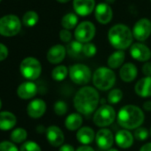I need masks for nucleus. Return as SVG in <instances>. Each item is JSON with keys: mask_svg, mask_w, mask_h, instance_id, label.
<instances>
[{"mask_svg": "<svg viewBox=\"0 0 151 151\" xmlns=\"http://www.w3.org/2000/svg\"><path fill=\"white\" fill-rule=\"evenodd\" d=\"M74 106L76 110L83 115H90L96 111L100 96L96 88L93 87L81 88L74 96Z\"/></svg>", "mask_w": 151, "mask_h": 151, "instance_id": "obj_1", "label": "nucleus"}, {"mask_svg": "<svg viewBox=\"0 0 151 151\" xmlns=\"http://www.w3.org/2000/svg\"><path fill=\"white\" fill-rule=\"evenodd\" d=\"M145 116L143 111L133 104L125 105L117 114V122L125 129L133 130L140 127L144 122Z\"/></svg>", "mask_w": 151, "mask_h": 151, "instance_id": "obj_2", "label": "nucleus"}, {"mask_svg": "<svg viewBox=\"0 0 151 151\" xmlns=\"http://www.w3.org/2000/svg\"><path fill=\"white\" fill-rule=\"evenodd\" d=\"M108 39L115 49L125 50L133 44V31L126 25L117 24L109 28Z\"/></svg>", "mask_w": 151, "mask_h": 151, "instance_id": "obj_3", "label": "nucleus"}, {"mask_svg": "<svg viewBox=\"0 0 151 151\" xmlns=\"http://www.w3.org/2000/svg\"><path fill=\"white\" fill-rule=\"evenodd\" d=\"M93 83L96 88L101 91H107L115 85L116 74L109 67H99L93 73Z\"/></svg>", "mask_w": 151, "mask_h": 151, "instance_id": "obj_4", "label": "nucleus"}, {"mask_svg": "<svg viewBox=\"0 0 151 151\" xmlns=\"http://www.w3.org/2000/svg\"><path fill=\"white\" fill-rule=\"evenodd\" d=\"M20 71L21 75L28 80V81H35L36 80L42 72V66L40 62L32 57H28L24 58L20 65Z\"/></svg>", "mask_w": 151, "mask_h": 151, "instance_id": "obj_5", "label": "nucleus"}, {"mask_svg": "<svg viewBox=\"0 0 151 151\" xmlns=\"http://www.w3.org/2000/svg\"><path fill=\"white\" fill-rule=\"evenodd\" d=\"M69 75L70 80L77 85H85L93 78L91 69L84 64L71 65L69 69Z\"/></svg>", "mask_w": 151, "mask_h": 151, "instance_id": "obj_6", "label": "nucleus"}, {"mask_svg": "<svg viewBox=\"0 0 151 151\" xmlns=\"http://www.w3.org/2000/svg\"><path fill=\"white\" fill-rule=\"evenodd\" d=\"M21 28V22L15 15L9 14L0 19V35L3 36H14Z\"/></svg>", "mask_w": 151, "mask_h": 151, "instance_id": "obj_7", "label": "nucleus"}, {"mask_svg": "<svg viewBox=\"0 0 151 151\" xmlns=\"http://www.w3.org/2000/svg\"><path fill=\"white\" fill-rule=\"evenodd\" d=\"M116 111L110 105L105 104L96 110L93 115V123L100 127L110 126L116 119Z\"/></svg>", "mask_w": 151, "mask_h": 151, "instance_id": "obj_8", "label": "nucleus"}, {"mask_svg": "<svg viewBox=\"0 0 151 151\" xmlns=\"http://www.w3.org/2000/svg\"><path fill=\"white\" fill-rule=\"evenodd\" d=\"M96 27L91 21H82L75 28L74 35L77 41L86 43L90 42L95 36Z\"/></svg>", "mask_w": 151, "mask_h": 151, "instance_id": "obj_9", "label": "nucleus"}, {"mask_svg": "<svg viewBox=\"0 0 151 151\" xmlns=\"http://www.w3.org/2000/svg\"><path fill=\"white\" fill-rule=\"evenodd\" d=\"M133 38L139 42L146 41L151 35V20L147 18L140 19L133 27Z\"/></svg>", "mask_w": 151, "mask_h": 151, "instance_id": "obj_10", "label": "nucleus"}, {"mask_svg": "<svg viewBox=\"0 0 151 151\" xmlns=\"http://www.w3.org/2000/svg\"><path fill=\"white\" fill-rule=\"evenodd\" d=\"M130 54L133 59L140 62H148L151 58L150 49L142 42L132 44L130 47Z\"/></svg>", "mask_w": 151, "mask_h": 151, "instance_id": "obj_11", "label": "nucleus"}, {"mask_svg": "<svg viewBox=\"0 0 151 151\" xmlns=\"http://www.w3.org/2000/svg\"><path fill=\"white\" fill-rule=\"evenodd\" d=\"M114 141L115 137L112 132L107 128H101L97 132L95 135V142L97 146L103 150H109L111 149Z\"/></svg>", "mask_w": 151, "mask_h": 151, "instance_id": "obj_12", "label": "nucleus"}, {"mask_svg": "<svg viewBox=\"0 0 151 151\" xmlns=\"http://www.w3.org/2000/svg\"><path fill=\"white\" fill-rule=\"evenodd\" d=\"M96 20L103 25L109 24L113 18V10L107 3H100L94 9Z\"/></svg>", "mask_w": 151, "mask_h": 151, "instance_id": "obj_13", "label": "nucleus"}, {"mask_svg": "<svg viewBox=\"0 0 151 151\" xmlns=\"http://www.w3.org/2000/svg\"><path fill=\"white\" fill-rule=\"evenodd\" d=\"M95 0H73L75 12L82 17L90 15L95 9Z\"/></svg>", "mask_w": 151, "mask_h": 151, "instance_id": "obj_14", "label": "nucleus"}, {"mask_svg": "<svg viewBox=\"0 0 151 151\" xmlns=\"http://www.w3.org/2000/svg\"><path fill=\"white\" fill-rule=\"evenodd\" d=\"M46 139L53 147H61L64 142V134L56 126H51L46 129Z\"/></svg>", "mask_w": 151, "mask_h": 151, "instance_id": "obj_15", "label": "nucleus"}, {"mask_svg": "<svg viewBox=\"0 0 151 151\" xmlns=\"http://www.w3.org/2000/svg\"><path fill=\"white\" fill-rule=\"evenodd\" d=\"M46 111V104L42 99H34L32 100L27 107V113L32 119L41 118Z\"/></svg>", "mask_w": 151, "mask_h": 151, "instance_id": "obj_16", "label": "nucleus"}, {"mask_svg": "<svg viewBox=\"0 0 151 151\" xmlns=\"http://www.w3.org/2000/svg\"><path fill=\"white\" fill-rule=\"evenodd\" d=\"M66 54H67L66 48L61 44H56L49 49L46 58L51 64L57 65L64 60Z\"/></svg>", "mask_w": 151, "mask_h": 151, "instance_id": "obj_17", "label": "nucleus"}, {"mask_svg": "<svg viewBox=\"0 0 151 151\" xmlns=\"http://www.w3.org/2000/svg\"><path fill=\"white\" fill-rule=\"evenodd\" d=\"M115 142L119 148L128 149L133 146L134 142V136L127 129L119 130L115 135Z\"/></svg>", "mask_w": 151, "mask_h": 151, "instance_id": "obj_18", "label": "nucleus"}, {"mask_svg": "<svg viewBox=\"0 0 151 151\" xmlns=\"http://www.w3.org/2000/svg\"><path fill=\"white\" fill-rule=\"evenodd\" d=\"M37 93V87L33 81H25L17 88V96L24 100L33 98Z\"/></svg>", "mask_w": 151, "mask_h": 151, "instance_id": "obj_19", "label": "nucleus"}, {"mask_svg": "<svg viewBox=\"0 0 151 151\" xmlns=\"http://www.w3.org/2000/svg\"><path fill=\"white\" fill-rule=\"evenodd\" d=\"M138 75L137 66L133 63L124 64L119 70V76L125 82L133 81Z\"/></svg>", "mask_w": 151, "mask_h": 151, "instance_id": "obj_20", "label": "nucleus"}, {"mask_svg": "<svg viewBox=\"0 0 151 151\" xmlns=\"http://www.w3.org/2000/svg\"><path fill=\"white\" fill-rule=\"evenodd\" d=\"M135 93L143 98L151 96V76H146L137 81L134 87Z\"/></svg>", "mask_w": 151, "mask_h": 151, "instance_id": "obj_21", "label": "nucleus"}, {"mask_svg": "<svg viewBox=\"0 0 151 151\" xmlns=\"http://www.w3.org/2000/svg\"><path fill=\"white\" fill-rule=\"evenodd\" d=\"M95 133L90 127H84L77 130V140L83 145H89L95 140Z\"/></svg>", "mask_w": 151, "mask_h": 151, "instance_id": "obj_22", "label": "nucleus"}, {"mask_svg": "<svg viewBox=\"0 0 151 151\" xmlns=\"http://www.w3.org/2000/svg\"><path fill=\"white\" fill-rule=\"evenodd\" d=\"M17 119L15 115L10 111L0 112V130L8 131L13 128L16 125Z\"/></svg>", "mask_w": 151, "mask_h": 151, "instance_id": "obj_23", "label": "nucleus"}, {"mask_svg": "<svg viewBox=\"0 0 151 151\" xmlns=\"http://www.w3.org/2000/svg\"><path fill=\"white\" fill-rule=\"evenodd\" d=\"M125 59V53L124 50H117L113 52L108 58V65L111 69H117L123 65Z\"/></svg>", "mask_w": 151, "mask_h": 151, "instance_id": "obj_24", "label": "nucleus"}, {"mask_svg": "<svg viewBox=\"0 0 151 151\" xmlns=\"http://www.w3.org/2000/svg\"><path fill=\"white\" fill-rule=\"evenodd\" d=\"M83 124V118L80 113H71L65 119V127L69 131L78 130Z\"/></svg>", "mask_w": 151, "mask_h": 151, "instance_id": "obj_25", "label": "nucleus"}, {"mask_svg": "<svg viewBox=\"0 0 151 151\" xmlns=\"http://www.w3.org/2000/svg\"><path fill=\"white\" fill-rule=\"evenodd\" d=\"M83 46H84V43L77 40H72L70 42L68 43L66 47L67 53L71 58H78L81 56V54H83Z\"/></svg>", "mask_w": 151, "mask_h": 151, "instance_id": "obj_26", "label": "nucleus"}, {"mask_svg": "<svg viewBox=\"0 0 151 151\" xmlns=\"http://www.w3.org/2000/svg\"><path fill=\"white\" fill-rule=\"evenodd\" d=\"M78 25V18L76 13L69 12L65 14L61 19V26L64 29L71 30L76 28Z\"/></svg>", "mask_w": 151, "mask_h": 151, "instance_id": "obj_27", "label": "nucleus"}, {"mask_svg": "<svg viewBox=\"0 0 151 151\" xmlns=\"http://www.w3.org/2000/svg\"><path fill=\"white\" fill-rule=\"evenodd\" d=\"M27 136H28L27 131L22 127H18L12 131L10 138L13 143H22L26 141Z\"/></svg>", "mask_w": 151, "mask_h": 151, "instance_id": "obj_28", "label": "nucleus"}, {"mask_svg": "<svg viewBox=\"0 0 151 151\" xmlns=\"http://www.w3.org/2000/svg\"><path fill=\"white\" fill-rule=\"evenodd\" d=\"M69 74V69L65 65H58L52 71V78L56 81H62Z\"/></svg>", "mask_w": 151, "mask_h": 151, "instance_id": "obj_29", "label": "nucleus"}, {"mask_svg": "<svg viewBox=\"0 0 151 151\" xmlns=\"http://www.w3.org/2000/svg\"><path fill=\"white\" fill-rule=\"evenodd\" d=\"M38 14L34 12V11H28L27 12L22 18V22L23 24L28 27H34L37 22H38Z\"/></svg>", "mask_w": 151, "mask_h": 151, "instance_id": "obj_30", "label": "nucleus"}, {"mask_svg": "<svg viewBox=\"0 0 151 151\" xmlns=\"http://www.w3.org/2000/svg\"><path fill=\"white\" fill-rule=\"evenodd\" d=\"M123 98V92L122 90L118 88H114L112 89L108 96V101L111 104H118Z\"/></svg>", "mask_w": 151, "mask_h": 151, "instance_id": "obj_31", "label": "nucleus"}, {"mask_svg": "<svg viewBox=\"0 0 151 151\" xmlns=\"http://www.w3.org/2000/svg\"><path fill=\"white\" fill-rule=\"evenodd\" d=\"M97 53V48L95 44L92 42H86L84 43L83 46V55L86 58H92L95 56Z\"/></svg>", "mask_w": 151, "mask_h": 151, "instance_id": "obj_32", "label": "nucleus"}, {"mask_svg": "<svg viewBox=\"0 0 151 151\" xmlns=\"http://www.w3.org/2000/svg\"><path fill=\"white\" fill-rule=\"evenodd\" d=\"M53 110L56 115L58 116H63L67 113L68 111V104L64 102V101H57L54 104L53 106Z\"/></svg>", "mask_w": 151, "mask_h": 151, "instance_id": "obj_33", "label": "nucleus"}, {"mask_svg": "<svg viewBox=\"0 0 151 151\" xmlns=\"http://www.w3.org/2000/svg\"><path fill=\"white\" fill-rule=\"evenodd\" d=\"M20 151H42L40 146L32 141H28L25 142L21 144L20 148Z\"/></svg>", "mask_w": 151, "mask_h": 151, "instance_id": "obj_34", "label": "nucleus"}, {"mask_svg": "<svg viewBox=\"0 0 151 151\" xmlns=\"http://www.w3.org/2000/svg\"><path fill=\"white\" fill-rule=\"evenodd\" d=\"M149 134H150V133H149V131H148V129L146 127H140L135 129L133 136H134V138L136 140L142 142V141H145V140L148 139Z\"/></svg>", "mask_w": 151, "mask_h": 151, "instance_id": "obj_35", "label": "nucleus"}, {"mask_svg": "<svg viewBox=\"0 0 151 151\" xmlns=\"http://www.w3.org/2000/svg\"><path fill=\"white\" fill-rule=\"evenodd\" d=\"M0 151H19V150L12 142L4 141L0 142Z\"/></svg>", "mask_w": 151, "mask_h": 151, "instance_id": "obj_36", "label": "nucleus"}, {"mask_svg": "<svg viewBox=\"0 0 151 151\" xmlns=\"http://www.w3.org/2000/svg\"><path fill=\"white\" fill-rule=\"evenodd\" d=\"M60 39L66 43H69L72 41V34L70 30L68 29H61L60 31Z\"/></svg>", "mask_w": 151, "mask_h": 151, "instance_id": "obj_37", "label": "nucleus"}, {"mask_svg": "<svg viewBox=\"0 0 151 151\" xmlns=\"http://www.w3.org/2000/svg\"><path fill=\"white\" fill-rule=\"evenodd\" d=\"M8 56V50L5 45L0 43V61L4 60Z\"/></svg>", "mask_w": 151, "mask_h": 151, "instance_id": "obj_38", "label": "nucleus"}, {"mask_svg": "<svg viewBox=\"0 0 151 151\" xmlns=\"http://www.w3.org/2000/svg\"><path fill=\"white\" fill-rule=\"evenodd\" d=\"M142 73L145 76H151V62H146L142 66Z\"/></svg>", "mask_w": 151, "mask_h": 151, "instance_id": "obj_39", "label": "nucleus"}, {"mask_svg": "<svg viewBox=\"0 0 151 151\" xmlns=\"http://www.w3.org/2000/svg\"><path fill=\"white\" fill-rule=\"evenodd\" d=\"M59 151H76L73 146L69 145V144H63L60 147Z\"/></svg>", "mask_w": 151, "mask_h": 151, "instance_id": "obj_40", "label": "nucleus"}, {"mask_svg": "<svg viewBox=\"0 0 151 151\" xmlns=\"http://www.w3.org/2000/svg\"><path fill=\"white\" fill-rule=\"evenodd\" d=\"M76 151H94V150L92 147H90L89 145H82V146L78 147L76 150Z\"/></svg>", "mask_w": 151, "mask_h": 151, "instance_id": "obj_41", "label": "nucleus"}, {"mask_svg": "<svg viewBox=\"0 0 151 151\" xmlns=\"http://www.w3.org/2000/svg\"><path fill=\"white\" fill-rule=\"evenodd\" d=\"M143 109L147 111H151V101H146L143 104Z\"/></svg>", "mask_w": 151, "mask_h": 151, "instance_id": "obj_42", "label": "nucleus"}, {"mask_svg": "<svg viewBox=\"0 0 151 151\" xmlns=\"http://www.w3.org/2000/svg\"><path fill=\"white\" fill-rule=\"evenodd\" d=\"M140 151H151V142H149V143L144 144V145L141 148Z\"/></svg>", "mask_w": 151, "mask_h": 151, "instance_id": "obj_43", "label": "nucleus"}, {"mask_svg": "<svg viewBox=\"0 0 151 151\" xmlns=\"http://www.w3.org/2000/svg\"><path fill=\"white\" fill-rule=\"evenodd\" d=\"M56 1L59 2V3H61V4H65V3H68V2H69L71 0H56Z\"/></svg>", "mask_w": 151, "mask_h": 151, "instance_id": "obj_44", "label": "nucleus"}, {"mask_svg": "<svg viewBox=\"0 0 151 151\" xmlns=\"http://www.w3.org/2000/svg\"><path fill=\"white\" fill-rule=\"evenodd\" d=\"M116 0H106L107 4H113Z\"/></svg>", "mask_w": 151, "mask_h": 151, "instance_id": "obj_45", "label": "nucleus"}, {"mask_svg": "<svg viewBox=\"0 0 151 151\" xmlns=\"http://www.w3.org/2000/svg\"><path fill=\"white\" fill-rule=\"evenodd\" d=\"M108 151H119V150H116V149H109Z\"/></svg>", "mask_w": 151, "mask_h": 151, "instance_id": "obj_46", "label": "nucleus"}, {"mask_svg": "<svg viewBox=\"0 0 151 151\" xmlns=\"http://www.w3.org/2000/svg\"><path fill=\"white\" fill-rule=\"evenodd\" d=\"M2 109V101H1V99H0V110Z\"/></svg>", "mask_w": 151, "mask_h": 151, "instance_id": "obj_47", "label": "nucleus"}, {"mask_svg": "<svg viewBox=\"0 0 151 151\" xmlns=\"http://www.w3.org/2000/svg\"><path fill=\"white\" fill-rule=\"evenodd\" d=\"M150 135H151V128H150Z\"/></svg>", "mask_w": 151, "mask_h": 151, "instance_id": "obj_48", "label": "nucleus"}, {"mask_svg": "<svg viewBox=\"0 0 151 151\" xmlns=\"http://www.w3.org/2000/svg\"><path fill=\"white\" fill-rule=\"evenodd\" d=\"M0 2H1V0H0Z\"/></svg>", "mask_w": 151, "mask_h": 151, "instance_id": "obj_49", "label": "nucleus"}, {"mask_svg": "<svg viewBox=\"0 0 151 151\" xmlns=\"http://www.w3.org/2000/svg\"><path fill=\"white\" fill-rule=\"evenodd\" d=\"M150 1H151V0H150Z\"/></svg>", "mask_w": 151, "mask_h": 151, "instance_id": "obj_50", "label": "nucleus"}]
</instances>
